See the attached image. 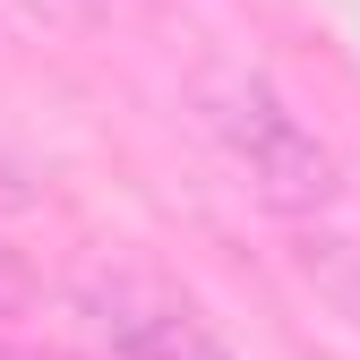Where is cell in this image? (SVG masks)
<instances>
[{
	"instance_id": "obj_1",
	"label": "cell",
	"mask_w": 360,
	"mask_h": 360,
	"mask_svg": "<svg viewBox=\"0 0 360 360\" xmlns=\"http://www.w3.org/2000/svg\"><path fill=\"white\" fill-rule=\"evenodd\" d=\"M198 112H206V129H214V146L232 155V172L257 189V206L309 223V214H326V206L343 198V163H335V146H326V138H318V129H309L266 77H249V69L206 77Z\"/></svg>"
},
{
	"instance_id": "obj_2",
	"label": "cell",
	"mask_w": 360,
	"mask_h": 360,
	"mask_svg": "<svg viewBox=\"0 0 360 360\" xmlns=\"http://www.w3.org/2000/svg\"><path fill=\"white\" fill-rule=\"evenodd\" d=\"M86 318L112 343V360H232L214 343V326L155 275H103L86 292Z\"/></svg>"
},
{
	"instance_id": "obj_3",
	"label": "cell",
	"mask_w": 360,
	"mask_h": 360,
	"mask_svg": "<svg viewBox=\"0 0 360 360\" xmlns=\"http://www.w3.org/2000/svg\"><path fill=\"white\" fill-rule=\"evenodd\" d=\"M26 300H34V266H26L9 240H0V318H18Z\"/></svg>"
},
{
	"instance_id": "obj_4",
	"label": "cell",
	"mask_w": 360,
	"mask_h": 360,
	"mask_svg": "<svg viewBox=\"0 0 360 360\" xmlns=\"http://www.w3.org/2000/svg\"><path fill=\"white\" fill-rule=\"evenodd\" d=\"M18 206H34V180H26V163L0 146V214H18Z\"/></svg>"
},
{
	"instance_id": "obj_5",
	"label": "cell",
	"mask_w": 360,
	"mask_h": 360,
	"mask_svg": "<svg viewBox=\"0 0 360 360\" xmlns=\"http://www.w3.org/2000/svg\"><path fill=\"white\" fill-rule=\"evenodd\" d=\"M0 360H52V352H0Z\"/></svg>"
}]
</instances>
